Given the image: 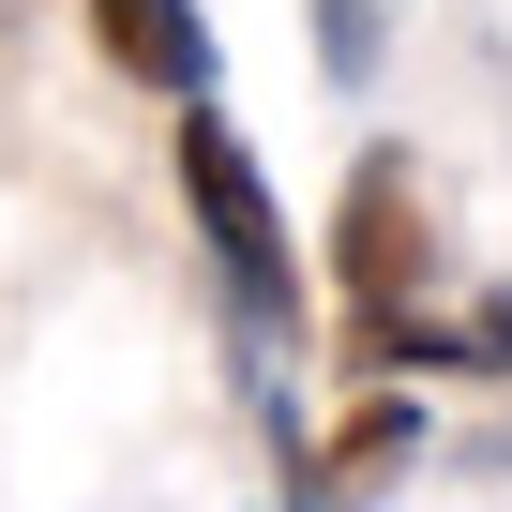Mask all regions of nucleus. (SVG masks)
I'll use <instances>...</instances> for the list:
<instances>
[{
	"label": "nucleus",
	"mask_w": 512,
	"mask_h": 512,
	"mask_svg": "<svg viewBox=\"0 0 512 512\" xmlns=\"http://www.w3.org/2000/svg\"><path fill=\"white\" fill-rule=\"evenodd\" d=\"M181 196H196V241H211L226 302H241L256 332H287V347H302V256H287V211H272L256 151H241L211 106H181Z\"/></svg>",
	"instance_id": "obj_1"
},
{
	"label": "nucleus",
	"mask_w": 512,
	"mask_h": 512,
	"mask_svg": "<svg viewBox=\"0 0 512 512\" xmlns=\"http://www.w3.org/2000/svg\"><path fill=\"white\" fill-rule=\"evenodd\" d=\"M332 287L362 302V317H407L422 287H437V211H422V181L377 151L362 181H347V211H332Z\"/></svg>",
	"instance_id": "obj_2"
},
{
	"label": "nucleus",
	"mask_w": 512,
	"mask_h": 512,
	"mask_svg": "<svg viewBox=\"0 0 512 512\" xmlns=\"http://www.w3.org/2000/svg\"><path fill=\"white\" fill-rule=\"evenodd\" d=\"M91 46H106L136 91L211 106V16H196V0H91Z\"/></svg>",
	"instance_id": "obj_3"
},
{
	"label": "nucleus",
	"mask_w": 512,
	"mask_h": 512,
	"mask_svg": "<svg viewBox=\"0 0 512 512\" xmlns=\"http://www.w3.org/2000/svg\"><path fill=\"white\" fill-rule=\"evenodd\" d=\"M407 437H422V422H407V407H392V392H377V407H362V422H347V437H332V482H377V467H392V452H407Z\"/></svg>",
	"instance_id": "obj_4"
},
{
	"label": "nucleus",
	"mask_w": 512,
	"mask_h": 512,
	"mask_svg": "<svg viewBox=\"0 0 512 512\" xmlns=\"http://www.w3.org/2000/svg\"><path fill=\"white\" fill-rule=\"evenodd\" d=\"M467 362H512V302H482V332H452Z\"/></svg>",
	"instance_id": "obj_5"
}]
</instances>
